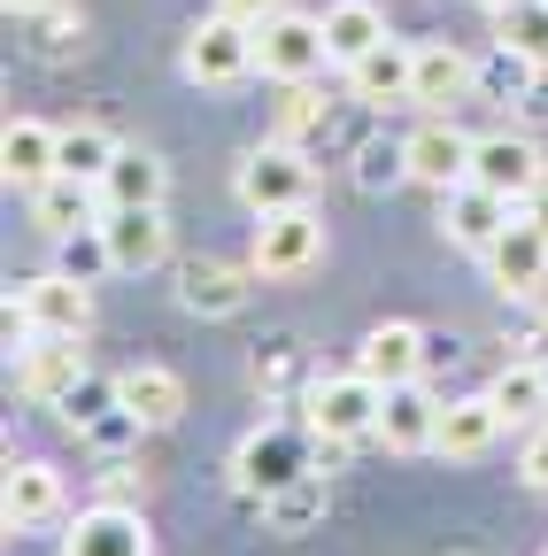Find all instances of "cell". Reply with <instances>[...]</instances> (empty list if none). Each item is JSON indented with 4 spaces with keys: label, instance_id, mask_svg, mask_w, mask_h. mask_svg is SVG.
<instances>
[{
    "label": "cell",
    "instance_id": "obj_1",
    "mask_svg": "<svg viewBox=\"0 0 548 556\" xmlns=\"http://www.w3.org/2000/svg\"><path fill=\"white\" fill-rule=\"evenodd\" d=\"M302 409H309V433H317V441H379L386 387L364 379V371H340V379H317Z\"/></svg>",
    "mask_w": 548,
    "mask_h": 556
},
{
    "label": "cell",
    "instance_id": "obj_2",
    "mask_svg": "<svg viewBox=\"0 0 548 556\" xmlns=\"http://www.w3.org/2000/svg\"><path fill=\"white\" fill-rule=\"evenodd\" d=\"M86 325H93V287L71 270L24 278L9 294V332H86Z\"/></svg>",
    "mask_w": 548,
    "mask_h": 556
},
{
    "label": "cell",
    "instance_id": "obj_3",
    "mask_svg": "<svg viewBox=\"0 0 548 556\" xmlns=\"http://www.w3.org/2000/svg\"><path fill=\"white\" fill-rule=\"evenodd\" d=\"M324 62H332V47H324V16H294V9H279L270 24H255V70H263V78L294 86V78H317Z\"/></svg>",
    "mask_w": 548,
    "mask_h": 556
},
{
    "label": "cell",
    "instance_id": "obj_4",
    "mask_svg": "<svg viewBox=\"0 0 548 556\" xmlns=\"http://www.w3.org/2000/svg\"><path fill=\"white\" fill-rule=\"evenodd\" d=\"M255 70V24H240V16H201L193 31H186V78L193 86H240Z\"/></svg>",
    "mask_w": 548,
    "mask_h": 556
},
{
    "label": "cell",
    "instance_id": "obj_5",
    "mask_svg": "<svg viewBox=\"0 0 548 556\" xmlns=\"http://www.w3.org/2000/svg\"><path fill=\"white\" fill-rule=\"evenodd\" d=\"M16 387L31 394V402H71L78 387H86V348H78V332H24V348H16Z\"/></svg>",
    "mask_w": 548,
    "mask_h": 556
},
{
    "label": "cell",
    "instance_id": "obj_6",
    "mask_svg": "<svg viewBox=\"0 0 548 556\" xmlns=\"http://www.w3.org/2000/svg\"><path fill=\"white\" fill-rule=\"evenodd\" d=\"M324 255V225H317V208L302 201V208H270V217L255 225V270L263 278H302L309 263Z\"/></svg>",
    "mask_w": 548,
    "mask_h": 556
},
{
    "label": "cell",
    "instance_id": "obj_7",
    "mask_svg": "<svg viewBox=\"0 0 548 556\" xmlns=\"http://www.w3.org/2000/svg\"><path fill=\"white\" fill-rule=\"evenodd\" d=\"M317 193V170L294 155V139H279V148H255L240 163V201L255 208V217H270V208H302Z\"/></svg>",
    "mask_w": 548,
    "mask_h": 556
},
{
    "label": "cell",
    "instance_id": "obj_8",
    "mask_svg": "<svg viewBox=\"0 0 548 556\" xmlns=\"http://www.w3.org/2000/svg\"><path fill=\"white\" fill-rule=\"evenodd\" d=\"M471 178L495 186V193H510V201L525 208V193L548 186V155H540L533 131H487V139L471 148Z\"/></svg>",
    "mask_w": 548,
    "mask_h": 556
},
{
    "label": "cell",
    "instance_id": "obj_9",
    "mask_svg": "<svg viewBox=\"0 0 548 556\" xmlns=\"http://www.w3.org/2000/svg\"><path fill=\"white\" fill-rule=\"evenodd\" d=\"M510 217H518V201L495 193V186H479V178H463V186L441 193V232H448L456 248H471V255H487V248L510 232Z\"/></svg>",
    "mask_w": 548,
    "mask_h": 556
},
{
    "label": "cell",
    "instance_id": "obj_10",
    "mask_svg": "<svg viewBox=\"0 0 548 556\" xmlns=\"http://www.w3.org/2000/svg\"><path fill=\"white\" fill-rule=\"evenodd\" d=\"M487 270H495V287L510 294V302H533V294H548V232L525 217H510V232L487 248Z\"/></svg>",
    "mask_w": 548,
    "mask_h": 556
},
{
    "label": "cell",
    "instance_id": "obj_11",
    "mask_svg": "<svg viewBox=\"0 0 548 556\" xmlns=\"http://www.w3.org/2000/svg\"><path fill=\"white\" fill-rule=\"evenodd\" d=\"M31 225H39L47 240H71V232H93V225H109V201H101V186H93V178H71V170H54L47 186H31Z\"/></svg>",
    "mask_w": 548,
    "mask_h": 556
},
{
    "label": "cell",
    "instance_id": "obj_12",
    "mask_svg": "<svg viewBox=\"0 0 548 556\" xmlns=\"http://www.w3.org/2000/svg\"><path fill=\"white\" fill-rule=\"evenodd\" d=\"M425 364H433V340H425L418 325H409V317L371 325V332H364V348H356V371H364V379H379V387L425 379Z\"/></svg>",
    "mask_w": 548,
    "mask_h": 556
},
{
    "label": "cell",
    "instance_id": "obj_13",
    "mask_svg": "<svg viewBox=\"0 0 548 556\" xmlns=\"http://www.w3.org/2000/svg\"><path fill=\"white\" fill-rule=\"evenodd\" d=\"M471 148H479V139H463L448 116H425L418 131L402 139L409 178H418V186H433V193H448V186H463V178H471Z\"/></svg>",
    "mask_w": 548,
    "mask_h": 556
},
{
    "label": "cell",
    "instance_id": "obj_14",
    "mask_svg": "<svg viewBox=\"0 0 548 556\" xmlns=\"http://www.w3.org/2000/svg\"><path fill=\"white\" fill-rule=\"evenodd\" d=\"M441 409H448V402H441L425 379H402V387H386L379 441H386V448H402V456H409V448H433V441H441Z\"/></svg>",
    "mask_w": 548,
    "mask_h": 556
},
{
    "label": "cell",
    "instance_id": "obj_15",
    "mask_svg": "<svg viewBox=\"0 0 548 556\" xmlns=\"http://www.w3.org/2000/svg\"><path fill=\"white\" fill-rule=\"evenodd\" d=\"M471 86H479V62H471V54H456L448 39L418 47V78H409V109H425V116H448V109H456Z\"/></svg>",
    "mask_w": 548,
    "mask_h": 556
},
{
    "label": "cell",
    "instance_id": "obj_16",
    "mask_svg": "<svg viewBox=\"0 0 548 556\" xmlns=\"http://www.w3.org/2000/svg\"><path fill=\"white\" fill-rule=\"evenodd\" d=\"M62 556H155V548H148L140 510H124V503H93L71 533H62Z\"/></svg>",
    "mask_w": 548,
    "mask_h": 556
},
{
    "label": "cell",
    "instance_id": "obj_17",
    "mask_svg": "<svg viewBox=\"0 0 548 556\" xmlns=\"http://www.w3.org/2000/svg\"><path fill=\"white\" fill-rule=\"evenodd\" d=\"M409 78H418V47H394V39H379L364 62H348V93L364 109H402Z\"/></svg>",
    "mask_w": 548,
    "mask_h": 556
},
{
    "label": "cell",
    "instance_id": "obj_18",
    "mask_svg": "<svg viewBox=\"0 0 548 556\" xmlns=\"http://www.w3.org/2000/svg\"><path fill=\"white\" fill-rule=\"evenodd\" d=\"M116 409H131L148 433L178 426V417H186V379L163 371V364H131V371H116Z\"/></svg>",
    "mask_w": 548,
    "mask_h": 556
},
{
    "label": "cell",
    "instance_id": "obj_19",
    "mask_svg": "<svg viewBox=\"0 0 548 556\" xmlns=\"http://www.w3.org/2000/svg\"><path fill=\"white\" fill-rule=\"evenodd\" d=\"M502 426H510V417H502V402L495 394H463V402H448L441 409V456H456V464H471V456H487L495 441H502Z\"/></svg>",
    "mask_w": 548,
    "mask_h": 556
},
{
    "label": "cell",
    "instance_id": "obj_20",
    "mask_svg": "<svg viewBox=\"0 0 548 556\" xmlns=\"http://www.w3.org/2000/svg\"><path fill=\"white\" fill-rule=\"evenodd\" d=\"M54 155H62V131H47L39 116H9V131H0V170H9V186H24V193L47 186L62 170Z\"/></svg>",
    "mask_w": 548,
    "mask_h": 556
},
{
    "label": "cell",
    "instance_id": "obj_21",
    "mask_svg": "<svg viewBox=\"0 0 548 556\" xmlns=\"http://www.w3.org/2000/svg\"><path fill=\"white\" fill-rule=\"evenodd\" d=\"M302 479V448L286 441V433H255V441H240V456H232V486L240 495H279V486H294Z\"/></svg>",
    "mask_w": 548,
    "mask_h": 556
},
{
    "label": "cell",
    "instance_id": "obj_22",
    "mask_svg": "<svg viewBox=\"0 0 548 556\" xmlns=\"http://www.w3.org/2000/svg\"><path fill=\"white\" fill-rule=\"evenodd\" d=\"M0 518H9V533H31V526H54V518H62V479H54V464H9Z\"/></svg>",
    "mask_w": 548,
    "mask_h": 556
},
{
    "label": "cell",
    "instance_id": "obj_23",
    "mask_svg": "<svg viewBox=\"0 0 548 556\" xmlns=\"http://www.w3.org/2000/svg\"><path fill=\"white\" fill-rule=\"evenodd\" d=\"M109 255H116V270H155L163 255H170V225H163V201L155 208H109Z\"/></svg>",
    "mask_w": 548,
    "mask_h": 556
},
{
    "label": "cell",
    "instance_id": "obj_24",
    "mask_svg": "<svg viewBox=\"0 0 548 556\" xmlns=\"http://www.w3.org/2000/svg\"><path fill=\"white\" fill-rule=\"evenodd\" d=\"M163 186H170V170H163L148 148H116V163L101 170V201H109V208H155Z\"/></svg>",
    "mask_w": 548,
    "mask_h": 556
},
{
    "label": "cell",
    "instance_id": "obj_25",
    "mask_svg": "<svg viewBox=\"0 0 548 556\" xmlns=\"http://www.w3.org/2000/svg\"><path fill=\"white\" fill-rule=\"evenodd\" d=\"M379 39H386L379 0H332V9H324V47H332V62H340V70H348V62H364Z\"/></svg>",
    "mask_w": 548,
    "mask_h": 556
},
{
    "label": "cell",
    "instance_id": "obj_26",
    "mask_svg": "<svg viewBox=\"0 0 548 556\" xmlns=\"http://www.w3.org/2000/svg\"><path fill=\"white\" fill-rule=\"evenodd\" d=\"M178 302H186L193 317H232V309L247 302V287H240L232 263H186V270H178Z\"/></svg>",
    "mask_w": 548,
    "mask_h": 556
},
{
    "label": "cell",
    "instance_id": "obj_27",
    "mask_svg": "<svg viewBox=\"0 0 548 556\" xmlns=\"http://www.w3.org/2000/svg\"><path fill=\"white\" fill-rule=\"evenodd\" d=\"M487 394L502 402V417H510V426H540V417H548V371H540L533 356H518V364H502Z\"/></svg>",
    "mask_w": 548,
    "mask_h": 556
},
{
    "label": "cell",
    "instance_id": "obj_28",
    "mask_svg": "<svg viewBox=\"0 0 548 556\" xmlns=\"http://www.w3.org/2000/svg\"><path fill=\"white\" fill-rule=\"evenodd\" d=\"M495 47H518L548 70V0H510V9H495Z\"/></svg>",
    "mask_w": 548,
    "mask_h": 556
},
{
    "label": "cell",
    "instance_id": "obj_29",
    "mask_svg": "<svg viewBox=\"0 0 548 556\" xmlns=\"http://www.w3.org/2000/svg\"><path fill=\"white\" fill-rule=\"evenodd\" d=\"M479 86H487L495 101H525V93L540 86V62H533V54H518V47H495L487 62H479Z\"/></svg>",
    "mask_w": 548,
    "mask_h": 556
},
{
    "label": "cell",
    "instance_id": "obj_30",
    "mask_svg": "<svg viewBox=\"0 0 548 556\" xmlns=\"http://www.w3.org/2000/svg\"><path fill=\"white\" fill-rule=\"evenodd\" d=\"M317 510H324V479L317 471H302L294 486H279V495H263V518L279 526V533H302Z\"/></svg>",
    "mask_w": 548,
    "mask_h": 556
},
{
    "label": "cell",
    "instance_id": "obj_31",
    "mask_svg": "<svg viewBox=\"0 0 548 556\" xmlns=\"http://www.w3.org/2000/svg\"><path fill=\"white\" fill-rule=\"evenodd\" d=\"M54 163L71 170V178H93V186H101V170L116 163V139L93 131V124H71V131H62V155H54Z\"/></svg>",
    "mask_w": 548,
    "mask_h": 556
},
{
    "label": "cell",
    "instance_id": "obj_32",
    "mask_svg": "<svg viewBox=\"0 0 548 556\" xmlns=\"http://www.w3.org/2000/svg\"><path fill=\"white\" fill-rule=\"evenodd\" d=\"M394 178H409L402 139H364V148H356V186H364V193H386Z\"/></svg>",
    "mask_w": 548,
    "mask_h": 556
},
{
    "label": "cell",
    "instance_id": "obj_33",
    "mask_svg": "<svg viewBox=\"0 0 548 556\" xmlns=\"http://www.w3.org/2000/svg\"><path fill=\"white\" fill-rule=\"evenodd\" d=\"M62 255H54V270H71V278H86V287H93V278L101 270H116V255H109V232L93 225V232H71V240H54Z\"/></svg>",
    "mask_w": 548,
    "mask_h": 556
},
{
    "label": "cell",
    "instance_id": "obj_34",
    "mask_svg": "<svg viewBox=\"0 0 548 556\" xmlns=\"http://www.w3.org/2000/svg\"><path fill=\"white\" fill-rule=\"evenodd\" d=\"M324 124V101L309 93V78H294L286 93H279V139H302V131H317Z\"/></svg>",
    "mask_w": 548,
    "mask_h": 556
},
{
    "label": "cell",
    "instance_id": "obj_35",
    "mask_svg": "<svg viewBox=\"0 0 548 556\" xmlns=\"http://www.w3.org/2000/svg\"><path fill=\"white\" fill-rule=\"evenodd\" d=\"M518 479H525V486H540V495H548V417L533 426V441H525V456H518Z\"/></svg>",
    "mask_w": 548,
    "mask_h": 556
},
{
    "label": "cell",
    "instance_id": "obj_36",
    "mask_svg": "<svg viewBox=\"0 0 548 556\" xmlns=\"http://www.w3.org/2000/svg\"><path fill=\"white\" fill-rule=\"evenodd\" d=\"M39 24H47V54H71V47H78V24L62 16V9H47Z\"/></svg>",
    "mask_w": 548,
    "mask_h": 556
},
{
    "label": "cell",
    "instance_id": "obj_37",
    "mask_svg": "<svg viewBox=\"0 0 548 556\" xmlns=\"http://www.w3.org/2000/svg\"><path fill=\"white\" fill-rule=\"evenodd\" d=\"M217 9H225V16H240V24H270V16L286 9V0H217Z\"/></svg>",
    "mask_w": 548,
    "mask_h": 556
},
{
    "label": "cell",
    "instance_id": "obj_38",
    "mask_svg": "<svg viewBox=\"0 0 548 556\" xmlns=\"http://www.w3.org/2000/svg\"><path fill=\"white\" fill-rule=\"evenodd\" d=\"M518 109H525V116H533V124H548V78H540V86H533V93H525V101H518Z\"/></svg>",
    "mask_w": 548,
    "mask_h": 556
},
{
    "label": "cell",
    "instance_id": "obj_39",
    "mask_svg": "<svg viewBox=\"0 0 548 556\" xmlns=\"http://www.w3.org/2000/svg\"><path fill=\"white\" fill-rule=\"evenodd\" d=\"M525 217H533V225L548 232V186H533V193H525Z\"/></svg>",
    "mask_w": 548,
    "mask_h": 556
},
{
    "label": "cell",
    "instance_id": "obj_40",
    "mask_svg": "<svg viewBox=\"0 0 548 556\" xmlns=\"http://www.w3.org/2000/svg\"><path fill=\"white\" fill-rule=\"evenodd\" d=\"M47 9H71V0H9V16H47Z\"/></svg>",
    "mask_w": 548,
    "mask_h": 556
},
{
    "label": "cell",
    "instance_id": "obj_41",
    "mask_svg": "<svg viewBox=\"0 0 548 556\" xmlns=\"http://www.w3.org/2000/svg\"><path fill=\"white\" fill-rule=\"evenodd\" d=\"M479 9H487V16H495V9H510V0H479Z\"/></svg>",
    "mask_w": 548,
    "mask_h": 556
}]
</instances>
